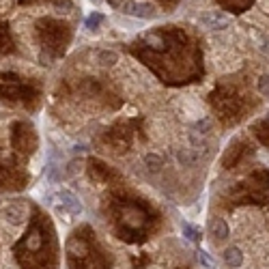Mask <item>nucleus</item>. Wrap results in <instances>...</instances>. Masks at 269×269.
Wrapping results in <instances>:
<instances>
[{
  "label": "nucleus",
  "instance_id": "4",
  "mask_svg": "<svg viewBox=\"0 0 269 269\" xmlns=\"http://www.w3.org/2000/svg\"><path fill=\"white\" fill-rule=\"evenodd\" d=\"M224 261L230 269H237V267H241V263H244V254H241L239 247H228V250L224 252Z\"/></svg>",
  "mask_w": 269,
  "mask_h": 269
},
{
  "label": "nucleus",
  "instance_id": "3",
  "mask_svg": "<svg viewBox=\"0 0 269 269\" xmlns=\"http://www.w3.org/2000/svg\"><path fill=\"white\" fill-rule=\"evenodd\" d=\"M58 198H61V204H63V207H67L71 213H82V204H80V201L73 196L71 192L63 190L61 194H58Z\"/></svg>",
  "mask_w": 269,
  "mask_h": 269
},
{
  "label": "nucleus",
  "instance_id": "2",
  "mask_svg": "<svg viewBox=\"0 0 269 269\" xmlns=\"http://www.w3.org/2000/svg\"><path fill=\"white\" fill-rule=\"evenodd\" d=\"M215 2H218L224 11H228V13H244V11H247L252 7L254 0H215Z\"/></svg>",
  "mask_w": 269,
  "mask_h": 269
},
{
  "label": "nucleus",
  "instance_id": "9",
  "mask_svg": "<svg viewBox=\"0 0 269 269\" xmlns=\"http://www.w3.org/2000/svg\"><path fill=\"white\" fill-rule=\"evenodd\" d=\"M161 2H164V4H166V7H172V4H175V2H177V0H161Z\"/></svg>",
  "mask_w": 269,
  "mask_h": 269
},
{
  "label": "nucleus",
  "instance_id": "7",
  "mask_svg": "<svg viewBox=\"0 0 269 269\" xmlns=\"http://www.w3.org/2000/svg\"><path fill=\"white\" fill-rule=\"evenodd\" d=\"M198 261L202 263V267H204V269H213V265H215V263H213V258L209 256L204 250H201V252H198Z\"/></svg>",
  "mask_w": 269,
  "mask_h": 269
},
{
  "label": "nucleus",
  "instance_id": "6",
  "mask_svg": "<svg viewBox=\"0 0 269 269\" xmlns=\"http://www.w3.org/2000/svg\"><path fill=\"white\" fill-rule=\"evenodd\" d=\"M181 230H183V235H185L187 239L192 241V244H198V241H201V235H198V230L194 228V226H190L187 222H183V224H181Z\"/></svg>",
  "mask_w": 269,
  "mask_h": 269
},
{
  "label": "nucleus",
  "instance_id": "5",
  "mask_svg": "<svg viewBox=\"0 0 269 269\" xmlns=\"http://www.w3.org/2000/svg\"><path fill=\"white\" fill-rule=\"evenodd\" d=\"M211 230H213V235L215 237H220V239H226L228 237V226H226V222L222 218H215L213 222H211Z\"/></svg>",
  "mask_w": 269,
  "mask_h": 269
},
{
  "label": "nucleus",
  "instance_id": "1",
  "mask_svg": "<svg viewBox=\"0 0 269 269\" xmlns=\"http://www.w3.org/2000/svg\"><path fill=\"white\" fill-rule=\"evenodd\" d=\"M2 211H4V218L13 224H22L26 220V215H28V209H26L24 202H9L4 204Z\"/></svg>",
  "mask_w": 269,
  "mask_h": 269
},
{
  "label": "nucleus",
  "instance_id": "8",
  "mask_svg": "<svg viewBox=\"0 0 269 269\" xmlns=\"http://www.w3.org/2000/svg\"><path fill=\"white\" fill-rule=\"evenodd\" d=\"M258 89H261L263 95H269V78L265 75V78H261V82H258Z\"/></svg>",
  "mask_w": 269,
  "mask_h": 269
}]
</instances>
